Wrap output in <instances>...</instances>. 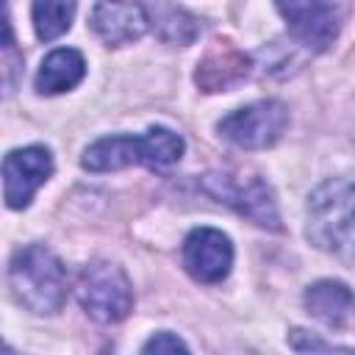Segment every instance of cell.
I'll return each mask as SVG.
<instances>
[{"label":"cell","instance_id":"6da1fadb","mask_svg":"<svg viewBox=\"0 0 355 355\" xmlns=\"http://www.w3.org/2000/svg\"><path fill=\"white\" fill-rule=\"evenodd\" d=\"M305 216L311 244L336 258L355 261V178H330L316 186Z\"/></svg>","mask_w":355,"mask_h":355},{"label":"cell","instance_id":"8fae6325","mask_svg":"<svg viewBox=\"0 0 355 355\" xmlns=\"http://www.w3.org/2000/svg\"><path fill=\"white\" fill-rule=\"evenodd\" d=\"M250 55L236 50L233 44H222L216 42V47H211L205 53V58L197 64L194 80L202 92H225L233 89L236 83H241L250 75Z\"/></svg>","mask_w":355,"mask_h":355},{"label":"cell","instance_id":"52a82bcc","mask_svg":"<svg viewBox=\"0 0 355 355\" xmlns=\"http://www.w3.org/2000/svg\"><path fill=\"white\" fill-rule=\"evenodd\" d=\"M53 175V155L47 147L31 144V147H19L11 150L3 158V194H6V205L19 211L25 208L33 194L39 191L42 183H47V178Z\"/></svg>","mask_w":355,"mask_h":355},{"label":"cell","instance_id":"8992f818","mask_svg":"<svg viewBox=\"0 0 355 355\" xmlns=\"http://www.w3.org/2000/svg\"><path fill=\"white\" fill-rule=\"evenodd\" d=\"M288 125V108L280 100H258L219 119V133L241 150L272 147Z\"/></svg>","mask_w":355,"mask_h":355},{"label":"cell","instance_id":"ba28073f","mask_svg":"<svg viewBox=\"0 0 355 355\" xmlns=\"http://www.w3.org/2000/svg\"><path fill=\"white\" fill-rule=\"evenodd\" d=\"M277 11L283 14L294 42L308 53L327 50L336 42L344 17V8L336 3H280Z\"/></svg>","mask_w":355,"mask_h":355},{"label":"cell","instance_id":"7c38bea8","mask_svg":"<svg viewBox=\"0 0 355 355\" xmlns=\"http://www.w3.org/2000/svg\"><path fill=\"white\" fill-rule=\"evenodd\" d=\"M305 308L327 327H344L355 311V297L341 280H319L305 288Z\"/></svg>","mask_w":355,"mask_h":355},{"label":"cell","instance_id":"4fadbf2b","mask_svg":"<svg viewBox=\"0 0 355 355\" xmlns=\"http://www.w3.org/2000/svg\"><path fill=\"white\" fill-rule=\"evenodd\" d=\"M86 75V61L72 47H58L44 55L36 72V92L39 94H61L75 89Z\"/></svg>","mask_w":355,"mask_h":355},{"label":"cell","instance_id":"9c48e42d","mask_svg":"<svg viewBox=\"0 0 355 355\" xmlns=\"http://www.w3.org/2000/svg\"><path fill=\"white\" fill-rule=\"evenodd\" d=\"M183 266L200 283H219L233 266V244L216 227H197L183 241Z\"/></svg>","mask_w":355,"mask_h":355},{"label":"cell","instance_id":"277c9868","mask_svg":"<svg viewBox=\"0 0 355 355\" xmlns=\"http://www.w3.org/2000/svg\"><path fill=\"white\" fill-rule=\"evenodd\" d=\"M78 300L83 311L97 322H119L133 308V288L122 266L111 261H94L80 272Z\"/></svg>","mask_w":355,"mask_h":355},{"label":"cell","instance_id":"30bf717a","mask_svg":"<svg viewBox=\"0 0 355 355\" xmlns=\"http://www.w3.org/2000/svg\"><path fill=\"white\" fill-rule=\"evenodd\" d=\"M92 28L105 44H128L150 28V19L141 3H97L92 6Z\"/></svg>","mask_w":355,"mask_h":355},{"label":"cell","instance_id":"2e32d148","mask_svg":"<svg viewBox=\"0 0 355 355\" xmlns=\"http://www.w3.org/2000/svg\"><path fill=\"white\" fill-rule=\"evenodd\" d=\"M288 341L291 347L300 352V355H355V349H344V347H330L327 341H322L319 336L308 333V330H291L288 333Z\"/></svg>","mask_w":355,"mask_h":355},{"label":"cell","instance_id":"3957f363","mask_svg":"<svg viewBox=\"0 0 355 355\" xmlns=\"http://www.w3.org/2000/svg\"><path fill=\"white\" fill-rule=\"evenodd\" d=\"M183 139L169 128H150L141 136H103L86 147L80 164L92 172H114L133 164H144L150 169H166L180 161Z\"/></svg>","mask_w":355,"mask_h":355},{"label":"cell","instance_id":"5bb4252c","mask_svg":"<svg viewBox=\"0 0 355 355\" xmlns=\"http://www.w3.org/2000/svg\"><path fill=\"white\" fill-rule=\"evenodd\" d=\"M147 8V19H150V28L153 33L164 42V44H191L200 33V25L197 19L180 8V6H172V3H150L144 6Z\"/></svg>","mask_w":355,"mask_h":355},{"label":"cell","instance_id":"5b68a950","mask_svg":"<svg viewBox=\"0 0 355 355\" xmlns=\"http://www.w3.org/2000/svg\"><path fill=\"white\" fill-rule=\"evenodd\" d=\"M200 189L205 194H211L214 200L230 205L241 216H247L252 225L269 227V230H280L277 202H275V194H272L266 180H261L255 175L239 178V175L211 172V175H202Z\"/></svg>","mask_w":355,"mask_h":355},{"label":"cell","instance_id":"e0dca14e","mask_svg":"<svg viewBox=\"0 0 355 355\" xmlns=\"http://www.w3.org/2000/svg\"><path fill=\"white\" fill-rule=\"evenodd\" d=\"M141 355H191V352L186 349V344H183L175 333L161 330V333H155V336L144 344Z\"/></svg>","mask_w":355,"mask_h":355},{"label":"cell","instance_id":"9a60e30c","mask_svg":"<svg viewBox=\"0 0 355 355\" xmlns=\"http://www.w3.org/2000/svg\"><path fill=\"white\" fill-rule=\"evenodd\" d=\"M31 14H33V28H36L39 39L50 42V39L61 36L64 31H69V25H72V14H75V3H64V0H42V3H33Z\"/></svg>","mask_w":355,"mask_h":355},{"label":"cell","instance_id":"7a4b0ae2","mask_svg":"<svg viewBox=\"0 0 355 355\" xmlns=\"http://www.w3.org/2000/svg\"><path fill=\"white\" fill-rule=\"evenodd\" d=\"M8 286L31 313H55L67 300V269L44 244H28L11 255Z\"/></svg>","mask_w":355,"mask_h":355}]
</instances>
